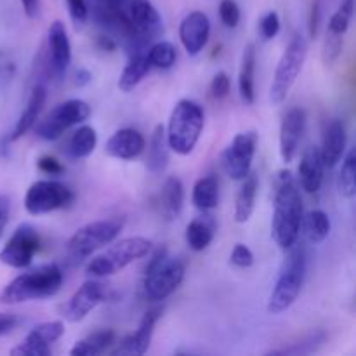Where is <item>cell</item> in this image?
Here are the masks:
<instances>
[{
	"label": "cell",
	"instance_id": "1",
	"mask_svg": "<svg viewBox=\"0 0 356 356\" xmlns=\"http://www.w3.org/2000/svg\"><path fill=\"white\" fill-rule=\"evenodd\" d=\"M302 222V197L291 170L284 169L275 177L271 236L280 249L287 250L299 240Z\"/></svg>",
	"mask_w": 356,
	"mask_h": 356
},
{
	"label": "cell",
	"instance_id": "2",
	"mask_svg": "<svg viewBox=\"0 0 356 356\" xmlns=\"http://www.w3.org/2000/svg\"><path fill=\"white\" fill-rule=\"evenodd\" d=\"M306 270H308V252L302 243L296 242L287 249L284 263L278 271L277 282L268 301V312L271 315H280L287 312L298 301L301 289L305 285Z\"/></svg>",
	"mask_w": 356,
	"mask_h": 356
},
{
	"label": "cell",
	"instance_id": "3",
	"mask_svg": "<svg viewBox=\"0 0 356 356\" xmlns=\"http://www.w3.org/2000/svg\"><path fill=\"white\" fill-rule=\"evenodd\" d=\"M63 285V271L56 263L19 275L6 285L0 294L2 305H21L38 299H49L59 292Z\"/></svg>",
	"mask_w": 356,
	"mask_h": 356
},
{
	"label": "cell",
	"instance_id": "4",
	"mask_svg": "<svg viewBox=\"0 0 356 356\" xmlns=\"http://www.w3.org/2000/svg\"><path fill=\"white\" fill-rule=\"evenodd\" d=\"M186 275V263L181 257L169 256L167 247H160L153 252L145 270L143 291L153 302L165 301L179 289Z\"/></svg>",
	"mask_w": 356,
	"mask_h": 356
},
{
	"label": "cell",
	"instance_id": "5",
	"mask_svg": "<svg viewBox=\"0 0 356 356\" xmlns=\"http://www.w3.org/2000/svg\"><path fill=\"white\" fill-rule=\"evenodd\" d=\"M204 110L191 99H181L170 113L165 129L167 143L177 155H190L204 131Z\"/></svg>",
	"mask_w": 356,
	"mask_h": 356
},
{
	"label": "cell",
	"instance_id": "6",
	"mask_svg": "<svg viewBox=\"0 0 356 356\" xmlns=\"http://www.w3.org/2000/svg\"><path fill=\"white\" fill-rule=\"evenodd\" d=\"M124 218H108L97 219L76 229L66 243V254L70 261L82 263L83 259H89L94 252L115 242V238L124 229Z\"/></svg>",
	"mask_w": 356,
	"mask_h": 356
},
{
	"label": "cell",
	"instance_id": "7",
	"mask_svg": "<svg viewBox=\"0 0 356 356\" xmlns=\"http://www.w3.org/2000/svg\"><path fill=\"white\" fill-rule=\"evenodd\" d=\"M152 240L145 236H129L120 240L115 245L108 247L99 256H94L87 263L86 271L92 278H106L118 273L134 261L143 259L152 250Z\"/></svg>",
	"mask_w": 356,
	"mask_h": 356
},
{
	"label": "cell",
	"instance_id": "8",
	"mask_svg": "<svg viewBox=\"0 0 356 356\" xmlns=\"http://www.w3.org/2000/svg\"><path fill=\"white\" fill-rule=\"evenodd\" d=\"M306 54H308V42L302 35H294L289 45L285 47L277 70H275L273 82H271L270 97L273 104H282L287 99L289 92L294 87L302 65H305Z\"/></svg>",
	"mask_w": 356,
	"mask_h": 356
},
{
	"label": "cell",
	"instance_id": "9",
	"mask_svg": "<svg viewBox=\"0 0 356 356\" xmlns=\"http://www.w3.org/2000/svg\"><path fill=\"white\" fill-rule=\"evenodd\" d=\"M90 106L82 99H68L52 108L44 120L35 127V134L45 141H56L73 125L83 124L89 118Z\"/></svg>",
	"mask_w": 356,
	"mask_h": 356
},
{
	"label": "cell",
	"instance_id": "10",
	"mask_svg": "<svg viewBox=\"0 0 356 356\" xmlns=\"http://www.w3.org/2000/svg\"><path fill=\"white\" fill-rule=\"evenodd\" d=\"M75 200V195L66 184L54 179H42L31 184L24 195V209L31 216L49 214L59 211Z\"/></svg>",
	"mask_w": 356,
	"mask_h": 356
},
{
	"label": "cell",
	"instance_id": "11",
	"mask_svg": "<svg viewBox=\"0 0 356 356\" xmlns=\"http://www.w3.org/2000/svg\"><path fill=\"white\" fill-rule=\"evenodd\" d=\"M40 249V236L38 232L28 222L17 226L3 249L0 250V261L6 266L23 270L33 263L35 254Z\"/></svg>",
	"mask_w": 356,
	"mask_h": 356
},
{
	"label": "cell",
	"instance_id": "12",
	"mask_svg": "<svg viewBox=\"0 0 356 356\" xmlns=\"http://www.w3.org/2000/svg\"><path fill=\"white\" fill-rule=\"evenodd\" d=\"M110 299V289L101 284L99 280H87L79 287V291L61 305L59 312L66 322H82L92 309H96L101 302Z\"/></svg>",
	"mask_w": 356,
	"mask_h": 356
},
{
	"label": "cell",
	"instance_id": "13",
	"mask_svg": "<svg viewBox=\"0 0 356 356\" xmlns=\"http://www.w3.org/2000/svg\"><path fill=\"white\" fill-rule=\"evenodd\" d=\"M256 132H240L222 152V167L233 181H242L243 177L249 176L256 155Z\"/></svg>",
	"mask_w": 356,
	"mask_h": 356
},
{
	"label": "cell",
	"instance_id": "14",
	"mask_svg": "<svg viewBox=\"0 0 356 356\" xmlns=\"http://www.w3.org/2000/svg\"><path fill=\"white\" fill-rule=\"evenodd\" d=\"M65 334V323L45 322L33 327L16 348L10 350L13 356H51V344Z\"/></svg>",
	"mask_w": 356,
	"mask_h": 356
},
{
	"label": "cell",
	"instance_id": "15",
	"mask_svg": "<svg viewBox=\"0 0 356 356\" xmlns=\"http://www.w3.org/2000/svg\"><path fill=\"white\" fill-rule=\"evenodd\" d=\"M211 37V21L202 10H191L179 24V38L184 51L190 56H197L204 51Z\"/></svg>",
	"mask_w": 356,
	"mask_h": 356
},
{
	"label": "cell",
	"instance_id": "16",
	"mask_svg": "<svg viewBox=\"0 0 356 356\" xmlns=\"http://www.w3.org/2000/svg\"><path fill=\"white\" fill-rule=\"evenodd\" d=\"M49 42V66L56 79H63L72 63V44H70L68 31L63 21H54L47 31Z\"/></svg>",
	"mask_w": 356,
	"mask_h": 356
},
{
	"label": "cell",
	"instance_id": "17",
	"mask_svg": "<svg viewBox=\"0 0 356 356\" xmlns=\"http://www.w3.org/2000/svg\"><path fill=\"white\" fill-rule=\"evenodd\" d=\"M163 315V306H155V308L148 309L143 316L141 323H139L138 330L129 334L120 346L113 351V355H145L148 351L149 343H152L153 332H155V325Z\"/></svg>",
	"mask_w": 356,
	"mask_h": 356
},
{
	"label": "cell",
	"instance_id": "18",
	"mask_svg": "<svg viewBox=\"0 0 356 356\" xmlns=\"http://www.w3.org/2000/svg\"><path fill=\"white\" fill-rule=\"evenodd\" d=\"M305 127L306 111L302 108H291L280 125V156L285 163H291L294 160Z\"/></svg>",
	"mask_w": 356,
	"mask_h": 356
},
{
	"label": "cell",
	"instance_id": "19",
	"mask_svg": "<svg viewBox=\"0 0 356 356\" xmlns=\"http://www.w3.org/2000/svg\"><path fill=\"white\" fill-rule=\"evenodd\" d=\"M325 169L320 146H308L302 153L298 169L299 188H302L309 195L318 193L323 184V177H325Z\"/></svg>",
	"mask_w": 356,
	"mask_h": 356
},
{
	"label": "cell",
	"instance_id": "20",
	"mask_svg": "<svg viewBox=\"0 0 356 356\" xmlns=\"http://www.w3.org/2000/svg\"><path fill=\"white\" fill-rule=\"evenodd\" d=\"M127 13L132 26L146 40H152L163 30L162 17L149 0H129Z\"/></svg>",
	"mask_w": 356,
	"mask_h": 356
},
{
	"label": "cell",
	"instance_id": "21",
	"mask_svg": "<svg viewBox=\"0 0 356 356\" xmlns=\"http://www.w3.org/2000/svg\"><path fill=\"white\" fill-rule=\"evenodd\" d=\"M146 141L143 134L136 129L125 127L115 132L110 139L106 141V153L113 159L118 160H134L145 152Z\"/></svg>",
	"mask_w": 356,
	"mask_h": 356
},
{
	"label": "cell",
	"instance_id": "22",
	"mask_svg": "<svg viewBox=\"0 0 356 356\" xmlns=\"http://www.w3.org/2000/svg\"><path fill=\"white\" fill-rule=\"evenodd\" d=\"M346 127H344L343 120L334 118V120H330L327 124L325 132H323L322 146H320V153H322L325 167L332 169V167H336L341 162V159L344 156V152H346Z\"/></svg>",
	"mask_w": 356,
	"mask_h": 356
},
{
	"label": "cell",
	"instance_id": "23",
	"mask_svg": "<svg viewBox=\"0 0 356 356\" xmlns=\"http://www.w3.org/2000/svg\"><path fill=\"white\" fill-rule=\"evenodd\" d=\"M45 97H47V90L44 86H35L33 90L30 94V99H28L26 108L23 110L21 117L17 118L16 125H14L10 136H7V141L13 143L21 139L23 136H26L31 129L35 127L38 120V115H40L42 108L45 104Z\"/></svg>",
	"mask_w": 356,
	"mask_h": 356
},
{
	"label": "cell",
	"instance_id": "24",
	"mask_svg": "<svg viewBox=\"0 0 356 356\" xmlns=\"http://www.w3.org/2000/svg\"><path fill=\"white\" fill-rule=\"evenodd\" d=\"M149 70H152V65H149L145 49L131 52L129 63L125 65L124 72L120 73V79H118V89L122 92H131V90H134V87H138L139 82L148 75Z\"/></svg>",
	"mask_w": 356,
	"mask_h": 356
},
{
	"label": "cell",
	"instance_id": "25",
	"mask_svg": "<svg viewBox=\"0 0 356 356\" xmlns=\"http://www.w3.org/2000/svg\"><path fill=\"white\" fill-rule=\"evenodd\" d=\"M169 143H167L165 127L156 125L152 132L148 145V156H146V169L152 174H162L169 163Z\"/></svg>",
	"mask_w": 356,
	"mask_h": 356
},
{
	"label": "cell",
	"instance_id": "26",
	"mask_svg": "<svg viewBox=\"0 0 356 356\" xmlns=\"http://www.w3.org/2000/svg\"><path fill=\"white\" fill-rule=\"evenodd\" d=\"M254 75H256V45L249 44L243 49L242 66H240L238 73V90L245 104H254L256 101Z\"/></svg>",
	"mask_w": 356,
	"mask_h": 356
},
{
	"label": "cell",
	"instance_id": "27",
	"mask_svg": "<svg viewBox=\"0 0 356 356\" xmlns=\"http://www.w3.org/2000/svg\"><path fill=\"white\" fill-rule=\"evenodd\" d=\"M160 204H162V212L169 221L179 218L184 205V186L183 181L177 176L167 177L160 193Z\"/></svg>",
	"mask_w": 356,
	"mask_h": 356
},
{
	"label": "cell",
	"instance_id": "28",
	"mask_svg": "<svg viewBox=\"0 0 356 356\" xmlns=\"http://www.w3.org/2000/svg\"><path fill=\"white\" fill-rule=\"evenodd\" d=\"M242 181V188H240L235 202V221L238 225L247 222L252 216L254 207H256L257 188H259V181L254 172H249V176L243 177Z\"/></svg>",
	"mask_w": 356,
	"mask_h": 356
},
{
	"label": "cell",
	"instance_id": "29",
	"mask_svg": "<svg viewBox=\"0 0 356 356\" xmlns=\"http://www.w3.org/2000/svg\"><path fill=\"white\" fill-rule=\"evenodd\" d=\"M191 202L202 212L214 211L219 204V181L214 174L204 176L195 183Z\"/></svg>",
	"mask_w": 356,
	"mask_h": 356
},
{
	"label": "cell",
	"instance_id": "30",
	"mask_svg": "<svg viewBox=\"0 0 356 356\" xmlns=\"http://www.w3.org/2000/svg\"><path fill=\"white\" fill-rule=\"evenodd\" d=\"M115 330L111 329H103L96 330V332L89 334L83 339L76 341L75 346L70 350V355L72 356H96L101 355L103 351H106L111 344L115 343Z\"/></svg>",
	"mask_w": 356,
	"mask_h": 356
},
{
	"label": "cell",
	"instance_id": "31",
	"mask_svg": "<svg viewBox=\"0 0 356 356\" xmlns=\"http://www.w3.org/2000/svg\"><path fill=\"white\" fill-rule=\"evenodd\" d=\"M188 247L193 252H202L207 249L214 240V222H212L211 216L205 218H197L186 226V233H184Z\"/></svg>",
	"mask_w": 356,
	"mask_h": 356
},
{
	"label": "cell",
	"instance_id": "32",
	"mask_svg": "<svg viewBox=\"0 0 356 356\" xmlns=\"http://www.w3.org/2000/svg\"><path fill=\"white\" fill-rule=\"evenodd\" d=\"M301 228L305 229V236L309 243L325 242L330 233V219L323 211H309L308 214L302 216Z\"/></svg>",
	"mask_w": 356,
	"mask_h": 356
},
{
	"label": "cell",
	"instance_id": "33",
	"mask_svg": "<svg viewBox=\"0 0 356 356\" xmlns=\"http://www.w3.org/2000/svg\"><path fill=\"white\" fill-rule=\"evenodd\" d=\"M97 146V134L90 125H82L73 132L72 139L68 143V155L72 159H87L94 153Z\"/></svg>",
	"mask_w": 356,
	"mask_h": 356
},
{
	"label": "cell",
	"instance_id": "34",
	"mask_svg": "<svg viewBox=\"0 0 356 356\" xmlns=\"http://www.w3.org/2000/svg\"><path fill=\"white\" fill-rule=\"evenodd\" d=\"M325 341H327L325 330H313V332L306 334L301 341H296V343H292L291 346H285V348H280V350L270 351L268 355H282V356L309 355V353H315V351H318V348L323 346V344H325Z\"/></svg>",
	"mask_w": 356,
	"mask_h": 356
},
{
	"label": "cell",
	"instance_id": "35",
	"mask_svg": "<svg viewBox=\"0 0 356 356\" xmlns=\"http://www.w3.org/2000/svg\"><path fill=\"white\" fill-rule=\"evenodd\" d=\"M146 56H148V61L152 65V68L169 70L176 65L177 52L174 44H170L167 40H159L146 51Z\"/></svg>",
	"mask_w": 356,
	"mask_h": 356
},
{
	"label": "cell",
	"instance_id": "36",
	"mask_svg": "<svg viewBox=\"0 0 356 356\" xmlns=\"http://www.w3.org/2000/svg\"><path fill=\"white\" fill-rule=\"evenodd\" d=\"M343 167L339 170V191L344 198H355L356 195V152L353 148L343 156Z\"/></svg>",
	"mask_w": 356,
	"mask_h": 356
},
{
	"label": "cell",
	"instance_id": "37",
	"mask_svg": "<svg viewBox=\"0 0 356 356\" xmlns=\"http://www.w3.org/2000/svg\"><path fill=\"white\" fill-rule=\"evenodd\" d=\"M353 9H355V0H343L339 9H337L336 13L332 14V17H330L327 31H329V33L344 37L346 31L350 30L351 17H353Z\"/></svg>",
	"mask_w": 356,
	"mask_h": 356
},
{
	"label": "cell",
	"instance_id": "38",
	"mask_svg": "<svg viewBox=\"0 0 356 356\" xmlns=\"http://www.w3.org/2000/svg\"><path fill=\"white\" fill-rule=\"evenodd\" d=\"M343 40L344 37L341 35H334L327 31L325 42H323V51H322V61L325 66H332L337 61V58L343 52Z\"/></svg>",
	"mask_w": 356,
	"mask_h": 356
},
{
	"label": "cell",
	"instance_id": "39",
	"mask_svg": "<svg viewBox=\"0 0 356 356\" xmlns=\"http://www.w3.org/2000/svg\"><path fill=\"white\" fill-rule=\"evenodd\" d=\"M219 17H221L222 24L228 28L238 26L240 19H242V13L235 0H221L219 3Z\"/></svg>",
	"mask_w": 356,
	"mask_h": 356
},
{
	"label": "cell",
	"instance_id": "40",
	"mask_svg": "<svg viewBox=\"0 0 356 356\" xmlns=\"http://www.w3.org/2000/svg\"><path fill=\"white\" fill-rule=\"evenodd\" d=\"M280 31V17L275 10H270V13L264 14L259 21V33L263 37V40H271L275 38Z\"/></svg>",
	"mask_w": 356,
	"mask_h": 356
},
{
	"label": "cell",
	"instance_id": "41",
	"mask_svg": "<svg viewBox=\"0 0 356 356\" xmlns=\"http://www.w3.org/2000/svg\"><path fill=\"white\" fill-rule=\"evenodd\" d=\"M232 264H235L236 268H250L254 264V254L243 243H236L232 250V256H229Z\"/></svg>",
	"mask_w": 356,
	"mask_h": 356
},
{
	"label": "cell",
	"instance_id": "42",
	"mask_svg": "<svg viewBox=\"0 0 356 356\" xmlns=\"http://www.w3.org/2000/svg\"><path fill=\"white\" fill-rule=\"evenodd\" d=\"M229 89H232V83H229L228 73L225 72L216 73L214 79H212L211 82V96L218 101L225 99V97L229 94Z\"/></svg>",
	"mask_w": 356,
	"mask_h": 356
},
{
	"label": "cell",
	"instance_id": "43",
	"mask_svg": "<svg viewBox=\"0 0 356 356\" xmlns=\"http://www.w3.org/2000/svg\"><path fill=\"white\" fill-rule=\"evenodd\" d=\"M66 6H68L73 23L80 24V26L87 23V19H89V3H87V0H66Z\"/></svg>",
	"mask_w": 356,
	"mask_h": 356
},
{
	"label": "cell",
	"instance_id": "44",
	"mask_svg": "<svg viewBox=\"0 0 356 356\" xmlns=\"http://www.w3.org/2000/svg\"><path fill=\"white\" fill-rule=\"evenodd\" d=\"M37 165L38 169H40L44 174H47V176H61V174L65 172V167L61 165V162L51 155L40 156Z\"/></svg>",
	"mask_w": 356,
	"mask_h": 356
},
{
	"label": "cell",
	"instance_id": "45",
	"mask_svg": "<svg viewBox=\"0 0 356 356\" xmlns=\"http://www.w3.org/2000/svg\"><path fill=\"white\" fill-rule=\"evenodd\" d=\"M9 214H10L9 197H7V195H0V238H2L7 222H9Z\"/></svg>",
	"mask_w": 356,
	"mask_h": 356
},
{
	"label": "cell",
	"instance_id": "46",
	"mask_svg": "<svg viewBox=\"0 0 356 356\" xmlns=\"http://www.w3.org/2000/svg\"><path fill=\"white\" fill-rule=\"evenodd\" d=\"M17 325V318L10 313H0V337L9 334Z\"/></svg>",
	"mask_w": 356,
	"mask_h": 356
},
{
	"label": "cell",
	"instance_id": "47",
	"mask_svg": "<svg viewBox=\"0 0 356 356\" xmlns=\"http://www.w3.org/2000/svg\"><path fill=\"white\" fill-rule=\"evenodd\" d=\"M318 21H320V3L316 0L312 7V17H309V35L312 38L316 37V31H318Z\"/></svg>",
	"mask_w": 356,
	"mask_h": 356
},
{
	"label": "cell",
	"instance_id": "48",
	"mask_svg": "<svg viewBox=\"0 0 356 356\" xmlns=\"http://www.w3.org/2000/svg\"><path fill=\"white\" fill-rule=\"evenodd\" d=\"M97 47H99L101 51L113 52L117 51L118 44L113 37H110V35H99V37H97Z\"/></svg>",
	"mask_w": 356,
	"mask_h": 356
},
{
	"label": "cell",
	"instance_id": "49",
	"mask_svg": "<svg viewBox=\"0 0 356 356\" xmlns=\"http://www.w3.org/2000/svg\"><path fill=\"white\" fill-rule=\"evenodd\" d=\"M90 80H92V73H90L87 68H79V72L75 73V83L79 87L89 86Z\"/></svg>",
	"mask_w": 356,
	"mask_h": 356
},
{
	"label": "cell",
	"instance_id": "50",
	"mask_svg": "<svg viewBox=\"0 0 356 356\" xmlns=\"http://www.w3.org/2000/svg\"><path fill=\"white\" fill-rule=\"evenodd\" d=\"M23 10L26 13L28 17H35L38 13V0H19Z\"/></svg>",
	"mask_w": 356,
	"mask_h": 356
},
{
	"label": "cell",
	"instance_id": "51",
	"mask_svg": "<svg viewBox=\"0 0 356 356\" xmlns=\"http://www.w3.org/2000/svg\"><path fill=\"white\" fill-rule=\"evenodd\" d=\"M99 2L113 10H127L129 6V0H99Z\"/></svg>",
	"mask_w": 356,
	"mask_h": 356
}]
</instances>
